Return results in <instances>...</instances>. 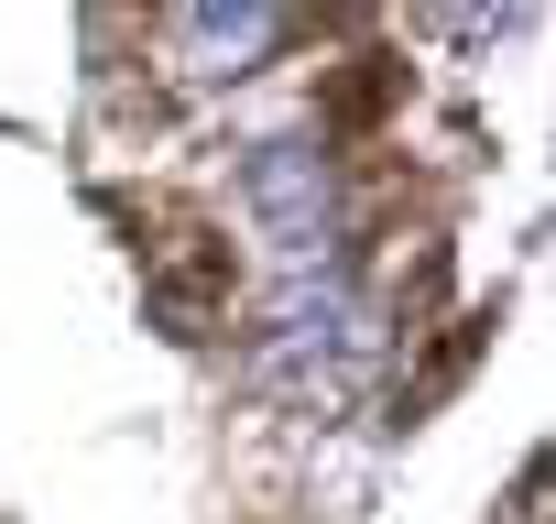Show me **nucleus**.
<instances>
[{
    "label": "nucleus",
    "mask_w": 556,
    "mask_h": 524,
    "mask_svg": "<svg viewBox=\"0 0 556 524\" xmlns=\"http://www.w3.org/2000/svg\"><path fill=\"white\" fill-rule=\"evenodd\" d=\"M240 208L262 219V240L295 262H328V240H339V186H328V164H317V142H262L251 164H240Z\"/></svg>",
    "instance_id": "obj_1"
},
{
    "label": "nucleus",
    "mask_w": 556,
    "mask_h": 524,
    "mask_svg": "<svg viewBox=\"0 0 556 524\" xmlns=\"http://www.w3.org/2000/svg\"><path fill=\"white\" fill-rule=\"evenodd\" d=\"M273 34H285V12H175V45H186V77H240Z\"/></svg>",
    "instance_id": "obj_2"
}]
</instances>
